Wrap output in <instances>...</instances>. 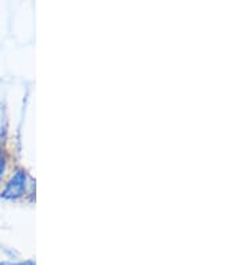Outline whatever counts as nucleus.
<instances>
[{"instance_id":"obj_1","label":"nucleus","mask_w":241,"mask_h":265,"mask_svg":"<svg viewBox=\"0 0 241 265\" xmlns=\"http://www.w3.org/2000/svg\"><path fill=\"white\" fill-rule=\"evenodd\" d=\"M21 265H34L33 262H25V264H21Z\"/></svg>"},{"instance_id":"obj_2","label":"nucleus","mask_w":241,"mask_h":265,"mask_svg":"<svg viewBox=\"0 0 241 265\" xmlns=\"http://www.w3.org/2000/svg\"><path fill=\"white\" fill-rule=\"evenodd\" d=\"M0 265H11V264H0Z\"/></svg>"}]
</instances>
